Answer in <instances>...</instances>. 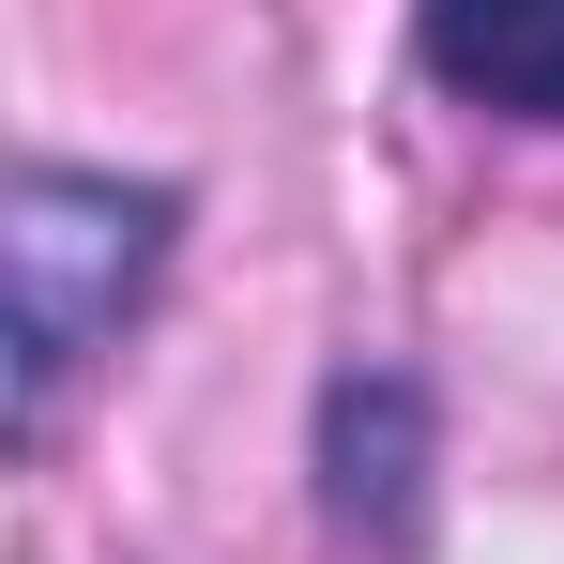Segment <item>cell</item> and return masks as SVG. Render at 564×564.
<instances>
[{"label": "cell", "mask_w": 564, "mask_h": 564, "mask_svg": "<svg viewBox=\"0 0 564 564\" xmlns=\"http://www.w3.org/2000/svg\"><path fill=\"white\" fill-rule=\"evenodd\" d=\"M169 245H184V184H122V169H77V153H31L15 169L0 260H15V427L31 443L62 427L77 367L122 351V321L153 305Z\"/></svg>", "instance_id": "obj_1"}, {"label": "cell", "mask_w": 564, "mask_h": 564, "mask_svg": "<svg viewBox=\"0 0 564 564\" xmlns=\"http://www.w3.org/2000/svg\"><path fill=\"white\" fill-rule=\"evenodd\" d=\"M321 503L351 550L412 564V534H427V381L412 367H351L321 397Z\"/></svg>", "instance_id": "obj_2"}, {"label": "cell", "mask_w": 564, "mask_h": 564, "mask_svg": "<svg viewBox=\"0 0 564 564\" xmlns=\"http://www.w3.org/2000/svg\"><path fill=\"white\" fill-rule=\"evenodd\" d=\"M412 62L488 122L564 138V0H412Z\"/></svg>", "instance_id": "obj_3"}]
</instances>
